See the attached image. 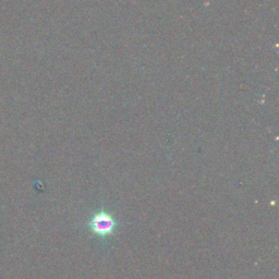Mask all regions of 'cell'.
Returning a JSON list of instances; mask_svg holds the SVG:
<instances>
[{"label": "cell", "mask_w": 279, "mask_h": 279, "mask_svg": "<svg viewBox=\"0 0 279 279\" xmlns=\"http://www.w3.org/2000/svg\"><path fill=\"white\" fill-rule=\"evenodd\" d=\"M117 225L118 222L116 218H113L112 215L107 212L106 209H100L98 212H95L88 223L90 230L100 238L112 236L113 231L116 230Z\"/></svg>", "instance_id": "obj_1"}]
</instances>
